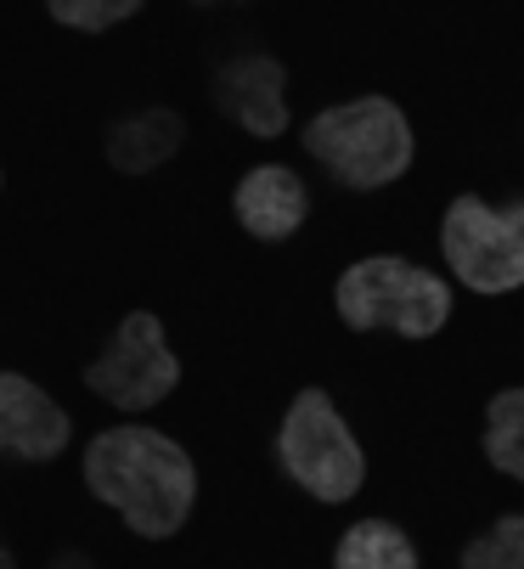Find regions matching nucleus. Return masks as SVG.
I'll return each instance as SVG.
<instances>
[{
	"mask_svg": "<svg viewBox=\"0 0 524 569\" xmlns=\"http://www.w3.org/2000/svg\"><path fill=\"white\" fill-rule=\"evenodd\" d=\"M85 491L113 508L136 536L164 541L198 508V462L147 423H113L85 446Z\"/></svg>",
	"mask_w": 524,
	"mask_h": 569,
	"instance_id": "1",
	"label": "nucleus"
},
{
	"mask_svg": "<svg viewBox=\"0 0 524 569\" xmlns=\"http://www.w3.org/2000/svg\"><path fill=\"white\" fill-rule=\"evenodd\" d=\"M305 152L338 187L378 192L412 170L417 147H412V124H406L401 102L373 91V97H349V102L322 108L305 124Z\"/></svg>",
	"mask_w": 524,
	"mask_h": 569,
	"instance_id": "2",
	"label": "nucleus"
},
{
	"mask_svg": "<svg viewBox=\"0 0 524 569\" xmlns=\"http://www.w3.org/2000/svg\"><path fill=\"white\" fill-rule=\"evenodd\" d=\"M333 310L356 333H401V339H434L452 321V288L428 266L406 254H367L344 266L333 282Z\"/></svg>",
	"mask_w": 524,
	"mask_h": 569,
	"instance_id": "3",
	"label": "nucleus"
},
{
	"mask_svg": "<svg viewBox=\"0 0 524 569\" xmlns=\"http://www.w3.org/2000/svg\"><path fill=\"white\" fill-rule=\"evenodd\" d=\"M277 462L310 502H327V508L349 502L367 479L362 440L349 435L327 389H299L288 400L283 429H277Z\"/></svg>",
	"mask_w": 524,
	"mask_h": 569,
	"instance_id": "4",
	"label": "nucleus"
},
{
	"mask_svg": "<svg viewBox=\"0 0 524 569\" xmlns=\"http://www.w3.org/2000/svg\"><path fill=\"white\" fill-rule=\"evenodd\" d=\"M441 254L468 293L524 288V198L491 209L479 192H457L441 220Z\"/></svg>",
	"mask_w": 524,
	"mask_h": 569,
	"instance_id": "5",
	"label": "nucleus"
},
{
	"mask_svg": "<svg viewBox=\"0 0 524 569\" xmlns=\"http://www.w3.org/2000/svg\"><path fill=\"white\" fill-rule=\"evenodd\" d=\"M175 383H181V361H175L164 321L152 310H130L113 328L108 350L85 367V389L108 400L113 412H152L158 400L175 395Z\"/></svg>",
	"mask_w": 524,
	"mask_h": 569,
	"instance_id": "6",
	"label": "nucleus"
},
{
	"mask_svg": "<svg viewBox=\"0 0 524 569\" xmlns=\"http://www.w3.org/2000/svg\"><path fill=\"white\" fill-rule=\"evenodd\" d=\"M209 97L231 124H243L259 141H271V136L288 130V62L271 57V51H237L215 68Z\"/></svg>",
	"mask_w": 524,
	"mask_h": 569,
	"instance_id": "7",
	"label": "nucleus"
},
{
	"mask_svg": "<svg viewBox=\"0 0 524 569\" xmlns=\"http://www.w3.org/2000/svg\"><path fill=\"white\" fill-rule=\"evenodd\" d=\"M73 423L62 412V400H51L34 378L0 367V457L18 462H51L62 457Z\"/></svg>",
	"mask_w": 524,
	"mask_h": 569,
	"instance_id": "8",
	"label": "nucleus"
},
{
	"mask_svg": "<svg viewBox=\"0 0 524 569\" xmlns=\"http://www.w3.org/2000/svg\"><path fill=\"white\" fill-rule=\"evenodd\" d=\"M231 214L259 242H288L310 214V187L288 164H254L231 187Z\"/></svg>",
	"mask_w": 524,
	"mask_h": 569,
	"instance_id": "9",
	"label": "nucleus"
},
{
	"mask_svg": "<svg viewBox=\"0 0 524 569\" xmlns=\"http://www.w3.org/2000/svg\"><path fill=\"white\" fill-rule=\"evenodd\" d=\"M187 141V119L175 108H136L125 119L108 124L102 136V158L119 170V176H147L158 164H169Z\"/></svg>",
	"mask_w": 524,
	"mask_h": 569,
	"instance_id": "10",
	"label": "nucleus"
},
{
	"mask_svg": "<svg viewBox=\"0 0 524 569\" xmlns=\"http://www.w3.org/2000/svg\"><path fill=\"white\" fill-rule=\"evenodd\" d=\"M333 569H423V563H417V547L401 525L356 519L333 547Z\"/></svg>",
	"mask_w": 524,
	"mask_h": 569,
	"instance_id": "11",
	"label": "nucleus"
},
{
	"mask_svg": "<svg viewBox=\"0 0 524 569\" xmlns=\"http://www.w3.org/2000/svg\"><path fill=\"white\" fill-rule=\"evenodd\" d=\"M479 451L496 473L524 485V383L518 389H496L485 406V429H479Z\"/></svg>",
	"mask_w": 524,
	"mask_h": 569,
	"instance_id": "12",
	"label": "nucleus"
},
{
	"mask_svg": "<svg viewBox=\"0 0 524 569\" xmlns=\"http://www.w3.org/2000/svg\"><path fill=\"white\" fill-rule=\"evenodd\" d=\"M463 569H524V513H502L463 547Z\"/></svg>",
	"mask_w": 524,
	"mask_h": 569,
	"instance_id": "13",
	"label": "nucleus"
},
{
	"mask_svg": "<svg viewBox=\"0 0 524 569\" xmlns=\"http://www.w3.org/2000/svg\"><path fill=\"white\" fill-rule=\"evenodd\" d=\"M141 7H147V0H46V12L62 29H73V34H102V29L136 18Z\"/></svg>",
	"mask_w": 524,
	"mask_h": 569,
	"instance_id": "14",
	"label": "nucleus"
},
{
	"mask_svg": "<svg viewBox=\"0 0 524 569\" xmlns=\"http://www.w3.org/2000/svg\"><path fill=\"white\" fill-rule=\"evenodd\" d=\"M46 569H97V563L85 558V552H73V547H68V552H57V558H51Z\"/></svg>",
	"mask_w": 524,
	"mask_h": 569,
	"instance_id": "15",
	"label": "nucleus"
},
{
	"mask_svg": "<svg viewBox=\"0 0 524 569\" xmlns=\"http://www.w3.org/2000/svg\"><path fill=\"white\" fill-rule=\"evenodd\" d=\"M0 569H18V552L7 547V536H0Z\"/></svg>",
	"mask_w": 524,
	"mask_h": 569,
	"instance_id": "16",
	"label": "nucleus"
},
{
	"mask_svg": "<svg viewBox=\"0 0 524 569\" xmlns=\"http://www.w3.org/2000/svg\"><path fill=\"white\" fill-rule=\"evenodd\" d=\"M198 7H226V0H198Z\"/></svg>",
	"mask_w": 524,
	"mask_h": 569,
	"instance_id": "17",
	"label": "nucleus"
}]
</instances>
